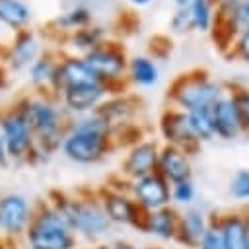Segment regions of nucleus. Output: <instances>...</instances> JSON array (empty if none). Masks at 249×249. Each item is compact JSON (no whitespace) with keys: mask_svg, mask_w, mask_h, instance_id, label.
<instances>
[{"mask_svg":"<svg viewBox=\"0 0 249 249\" xmlns=\"http://www.w3.org/2000/svg\"><path fill=\"white\" fill-rule=\"evenodd\" d=\"M228 56L239 58L243 62H249V29H245L243 33L237 35V39L233 41L231 49L228 51Z\"/></svg>","mask_w":249,"mask_h":249,"instance_id":"7c9ffc66","label":"nucleus"},{"mask_svg":"<svg viewBox=\"0 0 249 249\" xmlns=\"http://www.w3.org/2000/svg\"><path fill=\"white\" fill-rule=\"evenodd\" d=\"M132 111H134L132 103H130L128 99H123V97H121V99H111V101H107V103L101 105L95 113L111 126V130H115V128H121V126L126 124V121L130 119Z\"/></svg>","mask_w":249,"mask_h":249,"instance_id":"412c9836","label":"nucleus"},{"mask_svg":"<svg viewBox=\"0 0 249 249\" xmlns=\"http://www.w3.org/2000/svg\"><path fill=\"white\" fill-rule=\"evenodd\" d=\"M89 19V14H88V10H82V8H78V10H72V12H68L60 21L64 23V25H82V23H86Z\"/></svg>","mask_w":249,"mask_h":249,"instance_id":"72a5a7b5","label":"nucleus"},{"mask_svg":"<svg viewBox=\"0 0 249 249\" xmlns=\"http://www.w3.org/2000/svg\"><path fill=\"white\" fill-rule=\"evenodd\" d=\"M89 70L105 84V82H113V80H119L124 72V54L113 47H107V49H93L86 60H84Z\"/></svg>","mask_w":249,"mask_h":249,"instance_id":"dca6fc26","label":"nucleus"},{"mask_svg":"<svg viewBox=\"0 0 249 249\" xmlns=\"http://www.w3.org/2000/svg\"><path fill=\"white\" fill-rule=\"evenodd\" d=\"M226 93L228 89L216 80H212L204 70H193L181 74L169 89L171 101L177 105V109L185 113L212 109L214 103L220 101Z\"/></svg>","mask_w":249,"mask_h":249,"instance_id":"f257e3e1","label":"nucleus"},{"mask_svg":"<svg viewBox=\"0 0 249 249\" xmlns=\"http://www.w3.org/2000/svg\"><path fill=\"white\" fill-rule=\"evenodd\" d=\"M35 51H37V45H35L33 37H29V35H21V37L18 39L16 47H14V54H12L14 64H16V66H21V64L29 62V60L33 58Z\"/></svg>","mask_w":249,"mask_h":249,"instance_id":"c756f323","label":"nucleus"},{"mask_svg":"<svg viewBox=\"0 0 249 249\" xmlns=\"http://www.w3.org/2000/svg\"><path fill=\"white\" fill-rule=\"evenodd\" d=\"M29 249H76V233L53 208H41L25 231Z\"/></svg>","mask_w":249,"mask_h":249,"instance_id":"20e7f679","label":"nucleus"},{"mask_svg":"<svg viewBox=\"0 0 249 249\" xmlns=\"http://www.w3.org/2000/svg\"><path fill=\"white\" fill-rule=\"evenodd\" d=\"M247 214H249V208H247Z\"/></svg>","mask_w":249,"mask_h":249,"instance_id":"a19ab883","label":"nucleus"},{"mask_svg":"<svg viewBox=\"0 0 249 249\" xmlns=\"http://www.w3.org/2000/svg\"><path fill=\"white\" fill-rule=\"evenodd\" d=\"M97 249H136V247H132V245H130V243H126V241H115V243L99 245Z\"/></svg>","mask_w":249,"mask_h":249,"instance_id":"c9c22d12","label":"nucleus"},{"mask_svg":"<svg viewBox=\"0 0 249 249\" xmlns=\"http://www.w3.org/2000/svg\"><path fill=\"white\" fill-rule=\"evenodd\" d=\"M56 84L70 88V86H82V84H103L86 62L80 60H66L60 66V72L56 76Z\"/></svg>","mask_w":249,"mask_h":249,"instance_id":"aec40b11","label":"nucleus"},{"mask_svg":"<svg viewBox=\"0 0 249 249\" xmlns=\"http://www.w3.org/2000/svg\"><path fill=\"white\" fill-rule=\"evenodd\" d=\"M97 39H99V29H80L74 41L78 43V47H91L97 43Z\"/></svg>","mask_w":249,"mask_h":249,"instance_id":"473e14b6","label":"nucleus"},{"mask_svg":"<svg viewBox=\"0 0 249 249\" xmlns=\"http://www.w3.org/2000/svg\"><path fill=\"white\" fill-rule=\"evenodd\" d=\"M189 121H191V126H193V130H195V136H196L200 142H208V140L216 138L210 109H202V111H193V113H189Z\"/></svg>","mask_w":249,"mask_h":249,"instance_id":"b1692460","label":"nucleus"},{"mask_svg":"<svg viewBox=\"0 0 249 249\" xmlns=\"http://www.w3.org/2000/svg\"><path fill=\"white\" fill-rule=\"evenodd\" d=\"M214 0H191V4L187 6L191 12V19H193V29L198 31H210L214 27Z\"/></svg>","mask_w":249,"mask_h":249,"instance_id":"4be33fe9","label":"nucleus"},{"mask_svg":"<svg viewBox=\"0 0 249 249\" xmlns=\"http://www.w3.org/2000/svg\"><path fill=\"white\" fill-rule=\"evenodd\" d=\"M0 19L10 25H21L29 19V10L19 0H0Z\"/></svg>","mask_w":249,"mask_h":249,"instance_id":"393cba45","label":"nucleus"},{"mask_svg":"<svg viewBox=\"0 0 249 249\" xmlns=\"http://www.w3.org/2000/svg\"><path fill=\"white\" fill-rule=\"evenodd\" d=\"M175 4H177L179 8H187V6L191 4V0H175Z\"/></svg>","mask_w":249,"mask_h":249,"instance_id":"4c0bfd02","label":"nucleus"},{"mask_svg":"<svg viewBox=\"0 0 249 249\" xmlns=\"http://www.w3.org/2000/svg\"><path fill=\"white\" fill-rule=\"evenodd\" d=\"M230 93H231V97L235 101V107H237V113L241 117L245 134H249V88H245V86H231Z\"/></svg>","mask_w":249,"mask_h":249,"instance_id":"bb28decb","label":"nucleus"},{"mask_svg":"<svg viewBox=\"0 0 249 249\" xmlns=\"http://www.w3.org/2000/svg\"><path fill=\"white\" fill-rule=\"evenodd\" d=\"M230 193L235 200L249 202V169H237L230 179Z\"/></svg>","mask_w":249,"mask_h":249,"instance_id":"cd10ccee","label":"nucleus"},{"mask_svg":"<svg viewBox=\"0 0 249 249\" xmlns=\"http://www.w3.org/2000/svg\"><path fill=\"white\" fill-rule=\"evenodd\" d=\"M6 156H8V150H6L4 134L0 132V167H2V165H6Z\"/></svg>","mask_w":249,"mask_h":249,"instance_id":"e433bc0d","label":"nucleus"},{"mask_svg":"<svg viewBox=\"0 0 249 249\" xmlns=\"http://www.w3.org/2000/svg\"><path fill=\"white\" fill-rule=\"evenodd\" d=\"M31 74H33V82H45V80L53 78V66H51L47 60H39V62L33 66Z\"/></svg>","mask_w":249,"mask_h":249,"instance_id":"f704fd0d","label":"nucleus"},{"mask_svg":"<svg viewBox=\"0 0 249 249\" xmlns=\"http://www.w3.org/2000/svg\"><path fill=\"white\" fill-rule=\"evenodd\" d=\"M136 249H158V247H136Z\"/></svg>","mask_w":249,"mask_h":249,"instance_id":"ea45409f","label":"nucleus"},{"mask_svg":"<svg viewBox=\"0 0 249 249\" xmlns=\"http://www.w3.org/2000/svg\"><path fill=\"white\" fill-rule=\"evenodd\" d=\"M107 86L105 84H82V86H70L66 88V105L74 111H86L99 103V99L105 95Z\"/></svg>","mask_w":249,"mask_h":249,"instance_id":"6ab92c4d","label":"nucleus"},{"mask_svg":"<svg viewBox=\"0 0 249 249\" xmlns=\"http://www.w3.org/2000/svg\"><path fill=\"white\" fill-rule=\"evenodd\" d=\"M249 29V0H222L216 4L214 41L228 53L239 33Z\"/></svg>","mask_w":249,"mask_h":249,"instance_id":"39448f33","label":"nucleus"},{"mask_svg":"<svg viewBox=\"0 0 249 249\" xmlns=\"http://www.w3.org/2000/svg\"><path fill=\"white\" fill-rule=\"evenodd\" d=\"M31 126V130L39 136V140L51 150L58 144V117L56 111L49 103H31L21 111Z\"/></svg>","mask_w":249,"mask_h":249,"instance_id":"9b49d317","label":"nucleus"},{"mask_svg":"<svg viewBox=\"0 0 249 249\" xmlns=\"http://www.w3.org/2000/svg\"><path fill=\"white\" fill-rule=\"evenodd\" d=\"M33 220L29 202L21 195H4L0 198V235L18 237L27 231Z\"/></svg>","mask_w":249,"mask_h":249,"instance_id":"1a4fd4ad","label":"nucleus"},{"mask_svg":"<svg viewBox=\"0 0 249 249\" xmlns=\"http://www.w3.org/2000/svg\"><path fill=\"white\" fill-rule=\"evenodd\" d=\"M128 193L144 212H154L171 206V185L158 171L128 181Z\"/></svg>","mask_w":249,"mask_h":249,"instance_id":"423d86ee","label":"nucleus"},{"mask_svg":"<svg viewBox=\"0 0 249 249\" xmlns=\"http://www.w3.org/2000/svg\"><path fill=\"white\" fill-rule=\"evenodd\" d=\"M171 27H173V31H177V33H183V31L193 29V19H191L189 8H179V10L175 12V16H173V19H171Z\"/></svg>","mask_w":249,"mask_h":249,"instance_id":"2f4dec72","label":"nucleus"},{"mask_svg":"<svg viewBox=\"0 0 249 249\" xmlns=\"http://www.w3.org/2000/svg\"><path fill=\"white\" fill-rule=\"evenodd\" d=\"M195 196H196V189H195L193 179L171 185V204L191 206V202L195 200Z\"/></svg>","mask_w":249,"mask_h":249,"instance_id":"c85d7f7f","label":"nucleus"},{"mask_svg":"<svg viewBox=\"0 0 249 249\" xmlns=\"http://www.w3.org/2000/svg\"><path fill=\"white\" fill-rule=\"evenodd\" d=\"M130 76L140 86H152L158 82V66L146 56H134L128 64Z\"/></svg>","mask_w":249,"mask_h":249,"instance_id":"5701e85b","label":"nucleus"},{"mask_svg":"<svg viewBox=\"0 0 249 249\" xmlns=\"http://www.w3.org/2000/svg\"><path fill=\"white\" fill-rule=\"evenodd\" d=\"M196 249H228L226 247V237H224V231H222V226H220V220H218V214H212V222L204 233V237L200 239L198 247Z\"/></svg>","mask_w":249,"mask_h":249,"instance_id":"a878e982","label":"nucleus"},{"mask_svg":"<svg viewBox=\"0 0 249 249\" xmlns=\"http://www.w3.org/2000/svg\"><path fill=\"white\" fill-rule=\"evenodd\" d=\"M0 126H2L8 156H12L16 160L25 158L31 152V126H29L25 115L21 111L12 113L2 119Z\"/></svg>","mask_w":249,"mask_h":249,"instance_id":"f8f14e48","label":"nucleus"},{"mask_svg":"<svg viewBox=\"0 0 249 249\" xmlns=\"http://www.w3.org/2000/svg\"><path fill=\"white\" fill-rule=\"evenodd\" d=\"M179 218H181V212L175 210L173 206L146 212L140 231H144L160 241H175L177 231H179Z\"/></svg>","mask_w":249,"mask_h":249,"instance_id":"f3484780","label":"nucleus"},{"mask_svg":"<svg viewBox=\"0 0 249 249\" xmlns=\"http://www.w3.org/2000/svg\"><path fill=\"white\" fill-rule=\"evenodd\" d=\"M111 126L95 113L93 117L76 124L74 132L64 140V154L80 163L99 161L111 148Z\"/></svg>","mask_w":249,"mask_h":249,"instance_id":"f03ea898","label":"nucleus"},{"mask_svg":"<svg viewBox=\"0 0 249 249\" xmlns=\"http://www.w3.org/2000/svg\"><path fill=\"white\" fill-rule=\"evenodd\" d=\"M101 204L111 220V224H121V226H132L136 230L142 228L146 212L136 204L130 193H124L121 189L117 191H103L101 193Z\"/></svg>","mask_w":249,"mask_h":249,"instance_id":"6e6552de","label":"nucleus"},{"mask_svg":"<svg viewBox=\"0 0 249 249\" xmlns=\"http://www.w3.org/2000/svg\"><path fill=\"white\" fill-rule=\"evenodd\" d=\"M53 208L64 218L74 233L88 239L103 237L111 228V220L99 198H66L60 195Z\"/></svg>","mask_w":249,"mask_h":249,"instance_id":"7ed1b4c3","label":"nucleus"},{"mask_svg":"<svg viewBox=\"0 0 249 249\" xmlns=\"http://www.w3.org/2000/svg\"><path fill=\"white\" fill-rule=\"evenodd\" d=\"M160 132L169 146H177L187 154H195L200 146V140L195 136V130L189 121V113L181 109H167L160 119Z\"/></svg>","mask_w":249,"mask_h":249,"instance_id":"0eeeda50","label":"nucleus"},{"mask_svg":"<svg viewBox=\"0 0 249 249\" xmlns=\"http://www.w3.org/2000/svg\"><path fill=\"white\" fill-rule=\"evenodd\" d=\"M132 4H136V6H146V4H150L152 0H130Z\"/></svg>","mask_w":249,"mask_h":249,"instance_id":"58836bf2","label":"nucleus"},{"mask_svg":"<svg viewBox=\"0 0 249 249\" xmlns=\"http://www.w3.org/2000/svg\"><path fill=\"white\" fill-rule=\"evenodd\" d=\"M160 146L154 140H138L128 150L126 158L121 163V171L128 181L146 177L150 173L158 171L160 161Z\"/></svg>","mask_w":249,"mask_h":249,"instance_id":"9d476101","label":"nucleus"},{"mask_svg":"<svg viewBox=\"0 0 249 249\" xmlns=\"http://www.w3.org/2000/svg\"><path fill=\"white\" fill-rule=\"evenodd\" d=\"M210 222H212V214L200 208H191V206L185 208L179 218V231H177L175 243L183 249H196Z\"/></svg>","mask_w":249,"mask_h":249,"instance_id":"2eb2a0df","label":"nucleus"},{"mask_svg":"<svg viewBox=\"0 0 249 249\" xmlns=\"http://www.w3.org/2000/svg\"><path fill=\"white\" fill-rule=\"evenodd\" d=\"M226 247L228 249H249V214L247 210H230L218 214Z\"/></svg>","mask_w":249,"mask_h":249,"instance_id":"a211bd4d","label":"nucleus"},{"mask_svg":"<svg viewBox=\"0 0 249 249\" xmlns=\"http://www.w3.org/2000/svg\"><path fill=\"white\" fill-rule=\"evenodd\" d=\"M0 249H2V245H0Z\"/></svg>","mask_w":249,"mask_h":249,"instance_id":"79ce46f5","label":"nucleus"},{"mask_svg":"<svg viewBox=\"0 0 249 249\" xmlns=\"http://www.w3.org/2000/svg\"><path fill=\"white\" fill-rule=\"evenodd\" d=\"M210 113H212V123H214L216 138L235 140L241 134H245L241 117L237 113V107H235V101H233L230 89H228V93L220 101L214 103V107L210 109Z\"/></svg>","mask_w":249,"mask_h":249,"instance_id":"ddd939ff","label":"nucleus"},{"mask_svg":"<svg viewBox=\"0 0 249 249\" xmlns=\"http://www.w3.org/2000/svg\"><path fill=\"white\" fill-rule=\"evenodd\" d=\"M158 173L169 183H181L193 179V165H191V154L177 146H161L160 150V161H158Z\"/></svg>","mask_w":249,"mask_h":249,"instance_id":"4468645a","label":"nucleus"}]
</instances>
